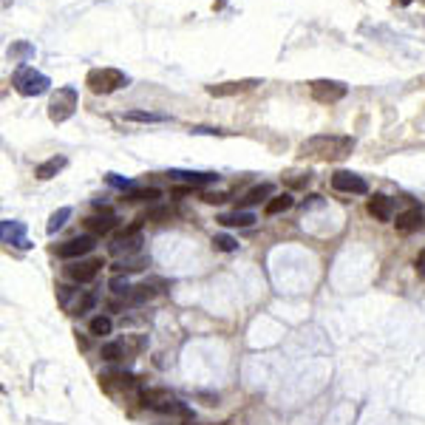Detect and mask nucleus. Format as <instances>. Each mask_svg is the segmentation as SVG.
<instances>
[{
  "label": "nucleus",
  "mask_w": 425,
  "mask_h": 425,
  "mask_svg": "<svg viewBox=\"0 0 425 425\" xmlns=\"http://www.w3.org/2000/svg\"><path fill=\"white\" fill-rule=\"evenodd\" d=\"M351 151H354V139L351 136H335V133L312 136L301 145V156L315 159V162H338V159H346Z\"/></svg>",
  "instance_id": "obj_1"
},
{
  "label": "nucleus",
  "mask_w": 425,
  "mask_h": 425,
  "mask_svg": "<svg viewBox=\"0 0 425 425\" xmlns=\"http://www.w3.org/2000/svg\"><path fill=\"white\" fill-rule=\"evenodd\" d=\"M139 400H142V406H148L159 414H176V417H193L190 406H184L179 397H173L171 391H164V389H145V391H139Z\"/></svg>",
  "instance_id": "obj_2"
},
{
  "label": "nucleus",
  "mask_w": 425,
  "mask_h": 425,
  "mask_svg": "<svg viewBox=\"0 0 425 425\" xmlns=\"http://www.w3.org/2000/svg\"><path fill=\"white\" fill-rule=\"evenodd\" d=\"M12 85L20 97H40V94H45L52 88V80L45 74H40L34 65H20L12 74Z\"/></svg>",
  "instance_id": "obj_3"
},
{
  "label": "nucleus",
  "mask_w": 425,
  "mask_h": 425,
  "mask_svg": "<svg viewBox=\"0 0 425 425\" xmlns=\"http://www.w3.org/2000/svg\"><path fill=\"white\" fill-rule=\"evenodd\" d=\"M131 83V77L120 68H91L88 77H85V85L94 91V94H113Z\"/></svg>",
  "instance_id": "obj_4"
},
{
  "label": "nucleus",
  "mask_w": 425,
  "mask_h": 425,
  "mask_svg": "<svg viewBox=\"0 0 425 425\" xmlns=\"http://www.w3.org/2000/svg\"><path fill=\"white\" fill-rule=\"evenodd\" d=\"M77 102H80V94H77L74 85L57 88L52 94V100H49V120L57 122V125L65 122V120H71V116H74V111H77Z\"/></svg>",
  "instance_id": "obj_5"
},
{
  "label": "nucleus",
  "mask_w": 425,
  "mask_h": 425,
  "mask_svg": "<svg viewBox=\"0 0 425 425\" xmlns=\"http://www.w3.org/2000/svg\"><path fill=\"white\" fill-rule=\"evenodd\" d=\"M309 91H312V97H315L318 102H323V105L340 102L346 94H349L346 83H340V80H312V83H309Z\"/></svg>",
  "instance_id": "obj_6"
},
{
  "label": "nucleus",
  "mask_w": 425,
  "mask_h": 425,
  "mask_svg": "<svg viewBox=\"0 0 425 425\" xmlns=\"http://www.w3.org/2000/svg\"><path fill=\"white\" fill-rule=\"evenodd\" d=\"M142 221V219H139ZM133 224V227H128L125 232H120V235H116V239L111 241V252L113 255H136L139 252V247H142V235H139V230H142V224Z\"/></svg>",
  "instance_id": "obj_7"
},
{
  "label": "nucleus",
  "mask_w": 425,
  "mask_h": 425,
  "mask_svg": "<svg viewBox=\"0 0 425 425\" xmlns=\"http://www.w3.org/2000/svg\"><path fill=\"white\" fill-rule=\"evenodd\" d=\"M332 187L338 193H351V196H366L369 193V182L358 173H349V171H338L332 176Z\"/></svg>",
  "instance_id": "obj_8"
},
{
  "label": "nucleus",
  "mask_w": 425,
  "mask_h": 425,
  "mask_svg": "<svg viewBox=\"0 0 425 425\" xmlns=\"http://www.w3.org/2000/svg\"><path fill=\"white\" fill-rule=\"evenodd\" d=\"M100 267H102L100 258H80V261H74V264L65 267V275L74 281V283H88V281L97 278Z\"/></svg>",
  "instance_id": "obj_9"
},
{
  "label": "nucleus",
  "mask_w": 425,
  "mask_h": 425,
  "mask_svg": "<svg viewBox=\"0 0 425 425\" xmlns=\"http://www.w3.org/2000/svg\"><path fill=\"white\" fill-rule=\"evenodd\" d=\"M94 247H97V235H77V239H71V241L60 244V247H57V255L65 258V261H71V258L88 255Z\"/></svg>",
  "instance_id": "obj_10"
},
{
  "label": "nucleus",
  "mask_w": 425,
  "mask_h": 425,
  "mask_svg": "<svg viewBox=\"0 0 425 425\" xmlns=\"http://www.w3.org/2000/svg\"><path fill=\"white\" fill-rule=\"evenodd\" d=\"M261 85V80H232V83H219V85H207V94L210 97H235V94H244V91H252Z\"/></svg>",
  "instance_id": "obj_11"
},
{
  "label": "nucleus",
  "mask_w": 425,
  "mask_h": 425,
  "mask_svg": "<svg viewBox=\"0 0 425 425\" xmlns=\"http://www.w3.org/2000/svg\"><path fill=\"white\" fill-rule=\"evenodd\" d=\"M422 224H425V212H422V207H408V210H403L397 216V221H394V227H397V232L400 235H411V232H417V230H422Z\"/></svg>",
  "instance_id": "obj_12"
},
{
  "label": "nucleus",
  "mask_w": 425,
  "mask_h": 425,
  "mask_svg": "<svg viewBox=\"0 0 425 425\" xmlns=\"http://www.w3.org/2000/svg\"><path fill=\"white\" fill-rule=\"evenodd\" d=\"M168 176L173 182H187L190 187H204V184L219 182V173H207V171H171Z\"/></svg>",
  "instance_id": "obj_13"
},
{
  "label": "nucleus",
  "mask_w": 425,
  "mask_h": 425,
  "mask_svg": "<svg viewBox=\"0 0 425 425\" xmlns=\"http://www.w3.org/2000/svg\"><path fill=\"white\" fill-rule=\"evenodd\" d=\"M366 210H369V216H374V221H391V216H394V199L391 196H371L369 199V204H366Z\"/></svg>",
  "instance_id": "obj_14"
},
{
  "label": "nucleus",
  "mask_w": 425,
  "mask_h": 425,
  "mask_svg": "<svg viewBox=\"0 0 425 425\" xmlns=\"http://www.w3.org/2000/svg\"><path fill=\"white\" fill-rule=\"evenodd\" d=\"M85 227H88V232H91V235H105V232H111V230L116 227V216H113L111 210L94 212V216H88V219H85Z\"/></svg>",
  "instance_id": "obj_15"
},
{
  "label": "nucleus",
  "mask_w": 425,
  "mask_h": 425,
  "mask_svg": "<svg viewBox=\"0 0 425 425\" xmlns=\"http://www.w3.org/2000/svg\"><path fill=\"white\" fill-rule=\"evenodd\" d=\"M3 241L9 244H14V247H20V250H26V247H32L29 244V239H26V227H23L20 221H3Z\"/></svg>",
  "instance_id": "obj_16"
},
{
  "label": "nucleus",
  "mask_w": 425,
  "mask_h": 425,
  "mask_svg": "<svg viewBox=\"0 0 425 425\" xmlns=\"http://www.w3.org/2000/svg\"><path fill=\"white\" fill-rule=\"evenodd\" d=\"M272 193H275V187H272L270 182H264V184H255L252 190H247V193L241 196L239 207H241V210H247V207H252V204H261V201H267Z\"/></svg>",
  "instance_id": "obj_17"
},
{
  "label": "nucleus",
  "mask_w": 425,
  "mask_h": 425,
  "mask_svg": "<svg viewBox=\"0 0 425 425\" xmlns=\"http://www.w3.org/2000/svg\"><path fill=\"white\" fill-rule=\"evenodd\" d=\"M65 164H68V159L65 156H52L49 162H43V164H37V171H34V176L37 179H52V176H57L63 168H65Z\"/></svg>",
  "instance_id": "obj_18"
},
{
  "label": "nucleus",
  "mask_w": 425,
  "mask_h": 425,
  "mask_svg": "<svg viewBox=\"0 0 425 425\" xmlns=\"http://www.w3.org/2000/svg\"><path fill=\"white\" fill-rule=\"evenodd\" d=\"M219 224H224V227H252L255 216L247 212V210H235V212H224V216H219Z\"/></svg>",
  "instance_id": "obj_19"
},
{
  "label": "nucleus",
  "mask_w": 425,
  "mask_h": 425,
  "mask_svg": "<svg viewBox=\"0 0 425 425\" xmlns=\"http://www.w3.org/2000/svg\"><path fill=\"white\" fill-rule=\"evenodd\" d=\"M162 199V190H156V187H139V190H128L125 193V201L136 204V201H148V204H156Z\"/></svg>",
  "instance_id": "obj_20"
},
{
  "label": "nucleus",
  "mask_w": 425,
  "mask_h": 425,
  "mask_svg": "<svg viewBox=\"0 0 425 425\" xmlns=\"http://www.w3.org/2000/svg\"><path fill=\"white\" fill-rule=\"evenodd\" d=\"M120 346L125 349V358H133V354H139V351L148 349V338H145V335H125V338L120 340Z\"/></svg>",
  "instance_id": "obj_21"
},
{
  "label": "nucleus",
  "mask_w": 425,
  "mask_h": 425,
  "mask_svg": "<svg viewBox=\"0 0 425 425\" xmlns=\"http://www.w3.org/2000/svg\"><path fill=\"white\" fill-rule=\"evenodd\" d=\"M125 122H168V116L164 113H153V111H125Z\"/></svg>",
  "instance_id": "obj_22"
},
{
  "label": "nucleus",
  "mask_w": 425,
  "mask_h": 425,
  "mask_svg": "<svg viewBox=\"0 0 425 425\" xmlns=\"http://www.w3.org/2000/svg\"><path fill=\"white\" fill-rule=\"evenodd\" d=\"M292 204H295V199H292L290 193H281V196H275V199L267 201L264 212H267V216H278V212H287Z\"/></svg>",
  "instance_id": "obj_23"
},
{
  "label": "nucleus",
  "mask_w": 425,
  "mask_h": 425,
  "mask_svg": "<svg viewBox=\"0 0 425 425\" xmlns=\"http://www.w3.org/2000/svg\"><path fill=\"white\" fill-rule=\"evenodd\" d=\"M111 329H113V320H111L108 315H97V318H91V323H88V332H91L94 338L111 335Z\"/></svg>",
  "instance_id": "obj_24"
},
{
  "label": "nucleus",
  "mask_w": 425,
  "mask_h": 425,
  "mask_svg": "<svg viewBox=\"0 0 425 425\" xmlns=\"http://www.w3.org/2000/svg\"><path fill=\"white\" fill-rule=\"evenodd\" d=\"M71 219V207H60L57 212H52V219H49V227H45V232H49V235H54L65 221Z\"/></svg>",
  "instance_id": "obj_25"
},
{
  "label": "nucleus",
  "mask_w": 425,
  "mask_h": 425,
  "mask_svg": "<svg viewBox=\"0 0 425 425\" xmlns=\"http://www.w3.org/2000/svg\"><path fill=\"white\" fill-rule=\"evenodd\" d=\"M100 354H102V360H108V363H116V360H122V358H125V349L120 346V340H113V343H105Z\"/></svg>",
  "instance_id": "obj_26"
},
{
  "label": "nucleus",
  "mask_w": 425,
  "mask_h": 425,
  "mask_svg": "<svg viewBox=\"0 0 425 425\" xmlns=\"http://www.w3.org/2000/svg\"><path fill=\"white\" fill-rule=\"evenodd\" d=\"M212 247L221 250V252H232V250H239V241L227 232H219V235H212Z\"/></svg>",
  "instance_id": "obj_27"
},
{
  "label": "nucleus",
  "mask_w": 425,
  "mask_h": 425,
  "mask_svg": "<svg viewBox=\"0 0 425 425\" xmlns=\"http://www.w3.org/2000/svg\"><path fill=\"white\" fill-rule=\"evenodd\" d=\"M156 292H153V287L151 283H139V287H133V292H131V303H145V301H151Z\"/></svg>",
  "instance_id": "obj_28"
},
{
  "label": "nucleus",
  "mask_w": 425,
  "mask_h": 425,
  "mask_svg": "<svg viewBox=\"0 0 425 425\" xmlns=\"http://www.w3.org/2000/svg\"><path fill=\"white\" fill-rule=\"evenodd\" d=\"M171 219V207H153L145 212V219L142 221H151V224H162V221H168Z\"/></svg>",
  "instance_id": "obj_29"
},
{
  "label": "nucleus",
  "mask_w": 425,
  "mask_h": 425,
  "mask_svg": "<svg viewBox=\"0 0 425 425\" xmlns=\"http://www.w3.org/2000/svg\"><path fill=\"white\" fill-rule=\"evenodd\" d=\"M145 267V261H142V258H128V261H120L113 267V272L116 275H122V272H136V270H142Z\"/></svg>",
  "instance_id": "obj_30"
},
{
  "label": "nucleus",
  "mask_w": 425,
  "mask_h": 425,
  "mask_svg": "<svg viewBox=\"0 0 425 425\" xmlns=\"http://www.w3.org/2000/svg\"><path fill=\"white\" fill-rule=\"evenodd\" d=\"M9 57H34V45L29 43H14L9 49Z\"/></svg>",
  "instance_id": "obj_31"
},
{
  "label": "nucleus",
  "mask_w": 425,
  "mask_h": 425,
  "mask_svg": "<svg viewBox=\"0 0 425 425\" xmlns=\"http://www.w3.org/2000/svg\"><path fill=\"white\" fill-rule=\"evenodd\" d=\"M111 292H113V295H125V298H131L133 287H131L128 281H122V278H113V281H111Z\"/></svg>",
  "instance_id": "obj_32"
},
{
  "label": "nucleus",
  "mask_w": 425,
  "mask_h": 425,
  "mask_svg": "<svg viewBox=\"0 0 425 425\" xmlns=\"http://www.w3.org/2000/svg\"><path fill=\"white\" fill-rule=\"evenodd\" d=\"M108 184H113V187H122V190H128V187H131V182H128V179H120L116 173H108Z\"/></svg>",
  "instance_id": "obj_33"
},
{
  "label": "nucleus",
  "mask_w": 425,
  "mask_h": 425,
  "mask_svg": "<svg viewBox=\"0 0 425 425\" xmlns=\"http://www.w3.org/2000/svg\"><path fill=\"white\" fill-rule=\"evenodd\" d=\"M207 204H221V201H227V193H204L201 196Z\"/></svg>",
  "instance_id": "obj_34"
},
{
  "label": "nucleus",
  "mask_w": 425,
  "mask_h": 425,
  "mask_svg": "<svg viewBox=\"0 0 425 425\" xmlns=\"http://www.w3.org/2000/svg\"><path fill=\"white\" fill-rule=\"evenodd\" d=\"M414 270H417L419 275H425V250H419V255L414 258Z\"/></svg>",
  "instance_id": "obj_35"
},
{
  "label": "nucleus",
  "mask_w": 425,
  "mask_h": 425,
  "mask_svg": "<svg viewBox=\"0 0 425 425\" xmlns=\"http://www.w3.org/2000/svg\"><path fill=\"white\" fill-rule=\"evenodd\" d=\"M193 133H212V136H221L224 131H216V128H193Z\"/></svg>",
  "instance_id": "obj_36"
},
{
  "label": "nucleus",
  "mask_w": 425,
  "mask_h": 425,
  "mask_svg": "<svg viewBox=\"0 0 425 425\" xmlns=\"http://www.w3.org/2000/svg\"><path fill=\"white\" fill-rule=\"evenodd\" d=\"M394 3H397V6H408V3H411V0H394Z\"/></svg>",
  "instance_id": "obj_37"
},
{
  "label": "nucleus",
  "mask_w": 425,
  "mask_h": 425,
  "mask_svg": "<svg viewBox=\"0 0 425 425\" xmlns=\"http://www.w3.org/2000/svg\"><path fill=\"white\" fill-rule=\"evenodd\" d=\"M422 3H425V0H422Z\"/></svg>",
  "instance_id": "obj_38"
}]
</instances>
